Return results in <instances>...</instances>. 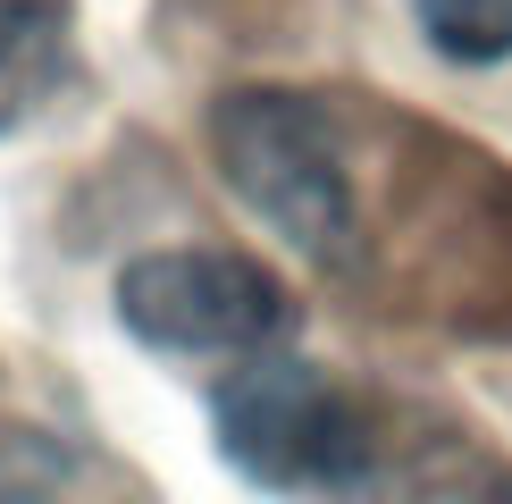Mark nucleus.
Here are the masks:
<instances>
[{
    "label": "nucleus",
    "mask_w": 512,
    "mask_h": 504,
    "mask_svg": "<svg viewBox=\"0 0 512 504\" xmlns=\"http://www.w3.org/2000/svg\"><path fill=\"white\" fill-rule=\"evenodd\" d=\"M210 160L252 219L311 269H361V185L345 126L319 93L294 84H236L210 101Z\"/></svg>",
    "instance_id": "1"
},
{
    "label": "nucleus",
    "mask_w": 512,
    "mask_h": 504,
    "mask_svg": "<svg viewBox=\"0 0 512 504\" xmlns=\"http://www.w3.org/2000/svg\"><path fill=\"white\" fill-rule=\"evenodd\" d=\"M219 454L252 488L336 496L378 471V420L336 370L277 345L219 387Z\"/></svg>",
    "instance_id": "2"
},
{
    "label": "nucleus",
    "mask_w": 512,
    "mask_h": 504,
    "mask_svg": "<svg viewBox=\"0 0 512 504\" xmlns=\"http://www.w3.org/2000/svg\"><path fill=\"white\" fill-rule=\"evenodd\" d=\"M118 320L160 353H194V362H261L294 336V294L277 286L269 261L236 244H168L126 261L118 278Z\"/></svg>",
    "instance_id": "3"
},
{
    "label": "nucleus",
    "mask_w": 512,
    "mask_h": 504,
    "mask_svg": "<svg viewBox=\"0 0 512 504\" xmlns=\"http://www.w3.org/2000/svg\"><path fill=\"white\" fill-rule=\"evenodd\" d=\"M76 68V0H0V135L26 126Z\"/></svg>",
    "instance_id": "4"
},
{
    "label": "nucleus",
    "mask_w": 512,
    "mask_h": 504,
    "mask_svg": "<svg viewBox=\"0 0 512 504\" xmlns=\"http://www.w3.org/2000/svg\"><path fill=\"white\" fill-rule=\"evenodd\" d=\"M420 42L454 68H504L512 59V0H412Z\"/></svg>",
    "instance_id": "5"
},
{
    "label": "nucleus",
    "mask_w": 512,
    "mask_h": 504,
    "mask_svg": "<svg viewBox=\"0 0 512 504\" xmlns=\"http://www.w3.org/2000/svg\"><path fill=\"white\" fill-rule=\"evenodd\" d=\"M34 446H42V437H9V471H0V504H68V496H59V479L26 471V462H34Z\"/></svg>",
    "instance_id": "6"
},
{
    "label": "nucleus",
    "mask_w": 512,
    "mask_h": 504,
    "mask_svg": "<svg viewBox=\"0 0 512 504\" xmlns=\"http://www.w3.org/2000/svg\"><path fill=\"white\" fill-rule=\"evenodd\" d=\"M479 504H512V479H496V488H479Z\"/></svg>",
    "instance_id": "7"
}]
</instances>
